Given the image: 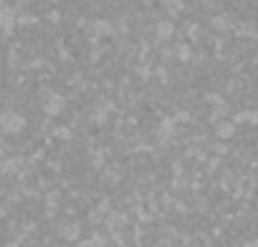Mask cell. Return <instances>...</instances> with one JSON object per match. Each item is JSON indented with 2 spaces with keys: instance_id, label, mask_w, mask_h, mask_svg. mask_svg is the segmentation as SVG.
<instances>
[{
  "instance_id": "8992f818",
  "label": "cell",
  "mask_w": 258,
  "mask_h": 247,
  "mask_svg": "<svg viewBox=\"0 0 258 247\" xmlns=\"http://www.w3.org/2000/svg\"><path fill=\"white\" fill-rule=\"evenodd\" d=\"M157 36H160V38H170V36H172V26H170V23H160V26H157Z\"/></svg>"
},
{
  "instance_id": "9c48e42d",
  "label": "cell",
  "mask_w": 258,
  "mask_h": 247,
  "mask_svg": "<svg viewBox=\"0 0 258 247\" xmlns=\"http://www.w3.org/2000/svg\"><path fill=\"white\" fill-rule=\"evenodd\" d=\"M182 247H187V244H182Z\"/></svg>"
},
{
  "instance_id": "5b68a950",
  "label": "cell",
  "mask_w": 258,
  "mask_h": 247,
  "mask_svg": "<svg viewBox=\"0 0 258 247\" xmlns=\"http://www.w3.org/2000/svg\"><path fill=\"white\" fill-rule=\"evenodd\" d=\"M79 232H81L79 224H69V227H63L61 234H63V239H79Z\"/></svg>"
},
{
  "instance_id": "6da1fadb",
  "label": "cell",
  "mask_w": 258,
  "mask_h": 247,
  "mask_svg": "<svg viewBox=\"0 0 258 247\" xmlns=\"http://www.w3.org/2000/svg\"><path fill=\"white\" fill-rule=\"evenodd\" d=\"M124 222H126V219H124V214H116V212H114V214H109V219H106L109 229H114V232H119V229L124 227Z\"/></svg>"
},
{
  "instance_id": "52a82bcc",
  "label": "cell",
  "mask_w": 258,
  "mask_h": 247,
  "mask_svg": "<svg viewBox=\"0 0 258 247\" xmlns=\"http://www.w3.org/2000/svg\"><path fill=\"white\" fill-rule=\"evenodd\" d=\"M61 108H63V98L58 96V98H53V101H51V106H48V111H51V113H58Z\"/></svg>"
},
{
  "instance_id": "ba28073f",
  "label": "cell",
  "mask_w": 258,
  "mask_h": 247,
  "mask_svg": "<svg viewBox=\"0 0 258 247\" xmlns=\"http://www.w3.org/2000/svg\"><path fill=\"white\" fill-rule=\"evenodd\" d=\"M243 247H258V239H248V242H245Z\"/></svg>"
},
{
  "instance_id": "277c9868",
  "label": "cell",
  "mask_w": 258,
  "mask_h": 247,
  "mask_svg": "<svg viewBox=\"0 0 258 247\" xmlns=\"http://www.w3.org/2000/svg\"><path fill=\"white\" fill-rule=\"evenodd\" d=\"M235 121H243V124H258V113L255 111H243L235 116Z\"/></svg>"
},
{
  "instance_id": "7a4b0ae2",
  "label": "cell",
  "mask_w": 258,
  "mask_h": 247,
  "mask_svg": "<svg viewBox=\"0 0 258 247\" xmlns=\"http://www.w3.org/2000/svg\"><path fill=\"white\" fill-rule=\"evenodd\" d=\"M233 134H235V124L225 121V124H220V127H218V137L220 139H230Z\"/></svg>"
},
{
  "instance_id": "3957f363",
  "label": "cell",
  "mask_w": 258,
  "mask_h": 247,
  "mask_svg": "<svg viewBox=\"0 0 258 247\" xmlns=\"http://www.w3.org/2000/svg\"><path fill=\"white\" fill-rule=\"evenodd\" d=\"M81 247H106V237L104 234H91Z\"/></svg>"
}]
</instances>
